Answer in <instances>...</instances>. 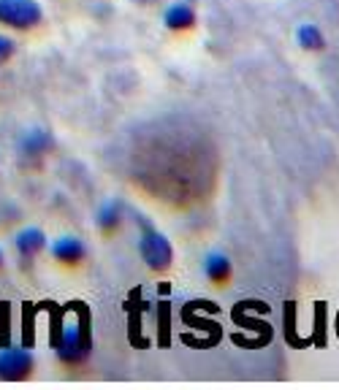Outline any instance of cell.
I'll list each match as a JSON object with an SVG mask.
<instances>
[{"mask_svg":"<svg viewBox=\"0 0 339 390\" xmlns=\"http://www.w3.org/2000/svg\"><path fill=\"white\" fill-rule=\"evenodd\" d=\"M0 268H3V249H0Z\"/></svg>","mask_w":339,"mask_h":390,"instance_id":"13","label":"cell"},{"mask_svg":"<svg viewBox=\"0 0 339 390\" xmlns=\"http://www.w3.org/2000/svg\"><path fill=\"white\" fill-rule=\"evenodd\" d=\"M204 276L215 285V288H228L231 279H234V263L225 252L212 249L206 258H204Z\"/></svg>","mask_w":339,"mask_h":390,"instance_id":"7","label":"cell"},{"mask_svg":"<svg viewBox=\"0 0 339 390\" xmlns=\"http://www.w3.org/2000/svg\"><path fill=\"white\" fill-rule=\"evenodd\" d=\"M163 24L174 30V33H182V30H190L195 24V11L190 3H171L169 8L163 11Z\"/></svg>","mask_w":339,"mask_h":390,"instance_id":"10","label":"cell"},{"mask_svg":"<svg viewBox=\"0 0 339 390\" xmlns=\"http://www.w3.org/2000/svg\"><path fill=\"white\" fill-rule=\"evenodd\" d=\"M49 252H52V258L60 263V266H79V263H84V258H87V244L82 242L79 236H60V239H54L52 247H49Z\"/></svg>","mask_w":339,"mask_h":390,"instance_id":"6","label":"cell"},{"mask_svg":"<svg viewBox=\"0 0 339 390\" xmlns=\"http://www.w3.org/2000/svg\"><path fill=\"white\" fill-rule=\"evenodd\" d=\"M14 54H17V41L11 36H3L0 33V65H6Z\"/></svg>","mask_w":339,"mask_h":390,"instance_id":"12","label":"cell"},{"mask_svg":"<svg viewBox=\"0 0 339 390\" xmlns=\"http://www.w3.org/2000/svg\"><path fill=\"white\" fill-rule=\"evenodd\" d=\"M44 22L38 0H0V24L11 30H33Z\"/></svg>","mask_w":339,"mask_h":390,"instance_id":"3","label":"cell"},{"mask_svg":"<svg viewBox=\"0 0 339 390\" xmlns=\"http://www.w3.org/2000/svg\"><path fill=\"white\" fill-rule=\"evenodd\" d=\"M296 41H299V47L307 49V52H320V49H326V38H323V33H320L317 24H299Z\"/></svg>","mask_w":339,"mask_h":390,"instance_id":"11","label":"cell"},{"mask_svg":"<svg viewBox=\"0 0 339 390\" xmlns=\"http://www.w3.org/2000/svg\"><path fill=\"white\" fill-rule=\"evenodd\" d=\"M54 149V136L47 127H27L17 139V155L22 160H41Z\"/></svg>","mask_w":339,"mask_h":390,"instance_id":"5","label":"cell"},{"mask_svg":"<svg viewBox=\"0 0 339 390\" xmlns=\"http://www.w3.org/2000/svg\"><path fill=\"white\" fill-rule=\"evenodd\" d=\"M14 247H17L20 258H36L38 252L47 249V233H44L41 228H36V225L22 228V231L14 236Z\"/></svg>","mask_w":339,"mask_h":390,"instance_id":"9","label":"cell"},{"mask_svg":"<svg viewBox=\"0 0 339 390\" xmlns=\"http://www.w3.org/2000/svg\"><path fill=\"white\" fill-rule=\"evenodd\" d=\"M54 355L68 368H79L93 355V331H90V312L82 304H71L68 312L54 328Z\"/></svg>","mask_w":339,"mask_h":390,"instance_id":"1","label":"cell"},{"mask_svg":"<svg viewBox=\"0 0 339 390\" xmlns=\"http://www.w3.org/2000/svg\"><path fill=\"white\" fill-rule=\"evenodd\" d=\"M142 225V239H139V255L152 271H166L174 263V247H171L169 236L160 233L158 228H152L146 219H139Z\"/></svg>","mask_w":339,"mask_h":390,"instance_id":"2","label":"cell"},{"mask_svg":"<svg viewBox=\"0 0 339 390\" xmlns=\"http://www.w3.org/2000/svg\"><path fill=\"white\" fill-rule=\"evenodd\" d=\"M36 371V358L22 344H8L0 350V380L6 382H22L30 380Z\"/></svg>","mask_w":339,"mask_h":390,"instance_id":"4","label":"cell"},{"mask_svg":"<svg viewBox=\"0 0 339 390\" xmlns=\"http://www.w3.org/2000/svg\"><path fill=\"white\" fill-rule=\"evenodd\" d=\"M122 219H125V209H122V201L112 198V201H103L98 206L96 225L100 231V236H114L122 228Z\"/></svg>","mask_w":339,"mask_h":390,"instance_id":"8","label":"cell"}]
</instances>
